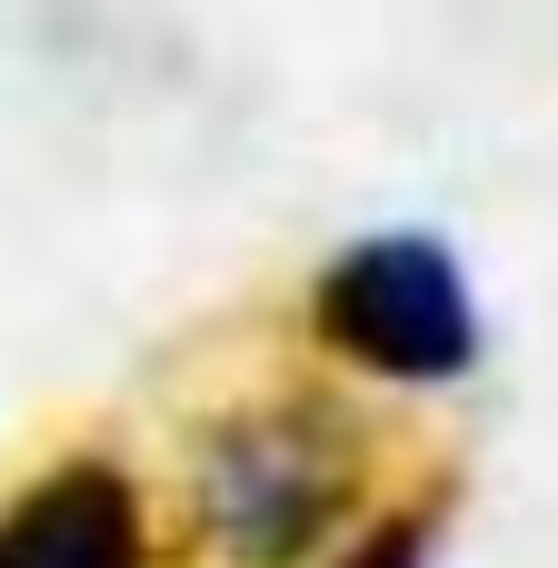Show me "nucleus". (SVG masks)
Returning a JSON list of instances; mask_svg holds the SVG:
<instances>
[{
	"mask_svg": "<svg viewBox=\"0 0 558 568\" xmlns=\"http://www.w3.org/2000/svg\"><path fill=\"white\" fill-rule=\"evenodd\" d=\"M369 489V429L329 389H270L190 429V539L220 568H310Z\"/></svg>",
	"mask_w": 558,
	"mask_h": 568,
	"instance_id": "1",
	"label": "nucleus"
},
{
	"mask_svg": "<svg viewBox=\"0 0 558 568\" xmlns=\"http://www.w3.org/2000/svg\"><path fill=\"white\" fill-rule=\"evenodd\" d=\"M310 339L379 389H449L479 369V300L449 240L369 230L310 280Z\"/></svg>",
	"mask_w": 558,
	"mask_h": 568,
	"instance_id": "2",
	"label": "nucleus"
},
{
	"mask_svg": "<svg viewBox=\"0 0 558 568\" xmlns=\"http://www.w3.org/2000/svg\"><path fill=\"white\" fill-rule=\"evenodd\" d=\"M429 549H439V499H419V509H389V519H369L349 549H339V568H429Z\"/></svg>",
	"mask_w": 558,
	"mask_h": 568,
	"instance_id": "4",
	"label": "nucleus"
},
{
	"mask_svg": "<svg viewBox=\"0 0 558 568\" xmlns=\"http://www.w3.org/2000/svg\"><path fill=\"white\" fill-rule=\"evenodd\" d=\"M0 568H150V499L120 459L80 449L0 499Z\"/></svg>",
	"mask_w": 558,
	"mask_h": 568,
	"instance_id": "3",
	"label": "nucleus"
}]
</instances>
